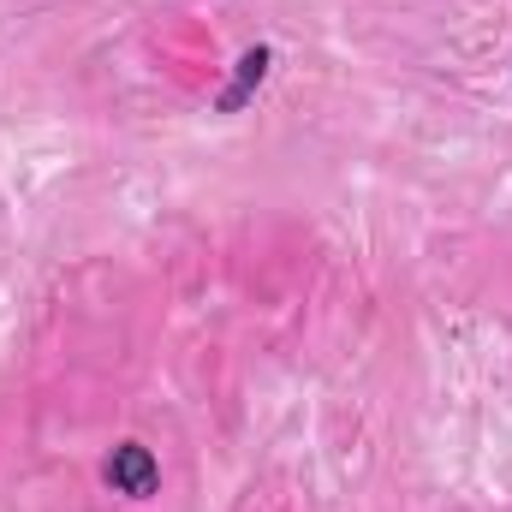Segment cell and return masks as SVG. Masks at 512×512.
Listing matches in <instances>:
<instances>
[{
    "label": "cell",
    "instance_id": "6da1fadb",
    "mask_svg": "<svg viewBox=\"0 0 512 512\" xmlns=\"http://www.w3.org/2000/svg\"><path fill=\"white\" fill-rule=\"evenodd\" d=\"M108 483L131 495V501H143V495H155V483H161V465H155V453L149 447H137V441H120L114 453H108Z\"/></svg>",
    "mask_w": 512,
    "mask_h": 512
},
{
    "label": "cell",
    "instance_id": "7a4b0ae2",
    "mask_svg": "<svg viewBox=\"0 0 512 512\" xmlns=\"http://www.w3.org/2000/svg\"><path fill=\"white\" fill-rule=\"evenodd\" d=\"M268 66H274V54H268V48H251V54L239 60V72H233V84L221 90V102H215V108H221V114H239V108L251 102L256 90H262V78H268Z\"/></svg>",
    "mask_w": 512,
    "mask_h": 512
}]
</instances>
